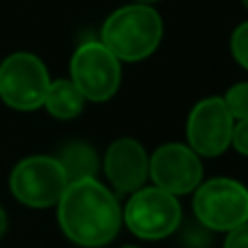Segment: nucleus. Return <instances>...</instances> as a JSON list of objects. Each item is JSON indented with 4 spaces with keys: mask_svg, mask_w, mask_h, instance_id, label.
I'll list each match as a JSON object with an SVG mask.
<instances>
[{
    "mask_svg": "<svg viewBox=\"0 0 248 248\" xmlns=\"http://www.w3.org/2000/svg\"><path fill=\"white\" fill-rule=\"evenodd\" d=\"M231 146L240 155L248 157V118L246 120L235 122V126H233V135H231Z\"/></svg>",
    "mask_w": 248,
    "mask_h": 248,
    "instance_id": "2eb2a0df",
    "label": "nucleus"
},
{
    "mask_svg": "<svg viewBox=\"0 0 248 248\" xmlns=\"http://www.w3.org/2000/svg\"><path fill=\"white\" fill-rule=\"evenodd\" d=\"M9 187L17 202L31 209H48L57 207L61 194L68 187V179L55 157L33 155L22 159L11 170Z\"/></svg>",
    "mask_w": 248,
    "mask_h": 248,
    "instance_id": "423d86ee",
    "label": "nucleus"
},
{
    "mask_svg": "<svg viewBox=\"0 0 248 248\" xmlns=\"http://www.w3.org/2000/svg\"><path fill=\"white\" fill-rule=\"evenodd\" d=\"M122 248H140V246H135V244H126V246H122Z\"/></svg>",
    "mask_w": 248,
    "mask_h": 248,
    "instance_id": "6ab92c4d",
    "label": "nucleus"
},
{
    "mask_svg": "<svg viewBox=\"0 0 248 248\" xmlns=\"http://www.w3.org/2000/svg\"><path fill=\"white\" fill-rule=\"evenodd\" d=\"M183 222V209L176 196L144 185L141 189L128 194L122 209V224L135 237L146 242H159L179 231Z\"/></svg>",
    "mask_w": 248,
    "mask_h": 248,
    "instance_id": "7ed1b4c3",
    "label": "nucleus"
},
{
    "mask_svg": "<svg viewBox=\"0 0 248 248\" xmlns=\"http://www.w3.org/2000/svg\"><path fill=\"white\" fill-rule=\"evenodd\" d=\"M70 81L90 103L113 98L122 81L120 61L100 42H85L74 50L70 61Z\"/></svg>",
    "mask_w": 248,
    "mask_h": 248,
    "instance_id": "0eeeda50",
    "label": "nucleus"
},
{
    "mask_svg": "<svg viewBox=\"0 0 248 248\" xmlns=\"http://www.w3.org/2000/svg\"><path fill=\"white\" fill-rule=\"evenodd\" d=\"M7 227H9V220H7V214H4V209L0 207V237L7 233Z\"/></svg>",
    "mask_w": 248,
    "mask_h": 248,
    "instance_id": "f3484780",
    "label": "nucleus"
},
{
    "mask_svg": "<svg viewBox=\"0 0 248 248\" xmlns=\"http://www.w3.org/2000/svg\"><path fill=\"white\" fill-rule=\"evenodd\" d=\"M87 100L77 90L70 78H59V81H50L44 98V107L57 120H72L83 111Z\"/></svg>",
    "mask_w": 248,
    "mask_h": 248,
    "instance_id": "f8f14e48",
    "label": "nucleus"
},
{
    "mask_svg": "<svg viewBox=\"0 0 248 248\" xmlns=\"http://www.w3.org/2000/svg\"><path fill=\"white\" fill-rule=\"evenodd\" d=\"M137 4H148V7H153L155 2H159V0H135Z\"/></svg>",
    "mask_w": 248,
    "mask_h": 248,
    "instance_id": "a211bd4d",
    "label": "nucleus"
},
{
    "mask_svg": "<svg viewBox=\"0 0 248 248\" xmlns=\"http://www.w3.org/2000/svg\"><path fill=\"white\" fill-rule=\"evenodd\" d=\"M61 170H63L68 183L74 181H85V179H96L100 168V159L96 150L85 141H70L57 155Z\"/></svg>",
    "mask_w": 248,
    "mask_h": 248,
    "instance_id": "9b49d317",
    "label": "nucleus"
},
{
    "mask_svg": "<svg viewBox=\"0 0 248 248\" xmlns=\"http://www.w3.org/2000/svg\"><path fill=\"white\" fill-rule=\"evenodd\" d=\"M235 120L220 96H209L194 105L187 116V146L198 157H220L231 148Z\"/></svg>",
    "mask_w": 248,
    "mask_h": 248,
    "instance_id": "1a4fd4ad",
    "label": "nucleus"
},
{
    "mask_svg": "<svg viewBox=\"0 0 248 248\" xmlns=\"http://www.w3.org/2000/svg\"><path fill=\"white\" fill-rule=\"evenodd\" d=\"M242 2H244V7H246V9H248V0H242Z\"/></svg>",
    "mask_w": 248,
    "mask_h": 248,
    "instance_id": "aec40b11",
    "label": "nucleus"
},
{
    "mask_svg": "<svg viewBox=\"0 0 248 248\" xmlns=\"http://www.w3.org/2000/svg\"><path fill=\"white\" fill-rule=\"evenodd\" d=\"M222 248H248V222L229 231L227 237H224Z\"/></svg>",
    "mask_w": 248,
    "mask_h": 248,
    "instance_id": "dca6fc26",
    "label": "nucleus"
},
{
    "mask_svg": "<svg viewBox=\"0 0 248 248\" xmlns=\"http://www.w3.org/2000/svg\"><path fill=\"white\" fill-rule=\"evenodd\" d=\"M202 161L187 144H163L148 157V179L155 187L172 194L185 196L202 183Z\"/></svg>",
    "mask_w": 248,
    "mask_h": 248,
    "instance_id": "6e6552de",
    "label": "nucleus"
},
{
    "mask_svg": "<svg viewBox=\"0 0 248 248\" xmlns=\"http://www.w3.org/2000/svg\"><path fill=\"white\" fill-rule=\"evenodd\" d=\"M105 174L118 194H133L148 181V153L133 137H120L105 153Z\"/></svg>",
    "mask_w": 248,
    "mask_h": 248,
    "instance_id": "9d476101",
    "label": "nucleus"
},
{
    "mask_svg": "<svg viewBox=\"0 0 248 248\" xmlns=\"http://www.w3.org/2000/svg\"><path fill=\"white\" fill-rule=\"evenodd\" d=\"M192 207L205 231L229 233L248 222V189L227 176L202 181L194 189Z\"/></svg>",
    "mask_w": 248,
    "mask_h": 248,
    "instance_id": "20e7f679",
    "label": "nucleus"
},
{
    "mask_svg": "<svg viewBox=\"0 0 248 248\" xmlns=\"http://www.w3.org/2000/svg\"><path fill=\"white\" fill-rule=\"evenodd\" d=\"M163 37L161 16L148 4H126L105 20L100 44L118 61H141L159 48Z\"/></svg>",
    "mask_w": 248,
    "mask_h": 248,
    "instance_id": "f03ea898",
    "label": "nucleus"
},
{
    "mask_svg": "<svg viewBox=\"0 0 248 248\" xmlns=\"http://www.w3.org/2000/svg\"><path fill=\"white\" fill-rule=\"evenodd\" d=\"M231 55L244 70H248V22H242L231 35Z\"/></svg>",
    "mask_w": 248,
    "mask_h": 248,
    "instance_id": "4468645a",
    "label": "nucleus"
},
{
    "mask_svg": "<svg viewBox=\"0 0 248 248\" xmlns=\"http://www.w3.org/2000/svg\"><path fill=\"white\" fill-rule=\"evenodd\" d=\"M222 103L233 120H246L248 118V83H237L229 87L222 96Z\"/></svg>",
    "mask_w": 248,
    "mask_h": 248,
    "instance_id": "ddd939ff",
    "label": "nucleus"
},
{
    "mask_svg": "<svg viewBox=\"0 0 248 248\" xmlns=\"http://www.w3.org/2000/svg\"><path fill=\"white\" fill-rule=\"evenodd\" d=\"M48 85L46 65L31 52H13L0 63V100L16 111L44 107Z\"/></svg>",
    "mask_w": 248,
    "mask_h": 248,
    "instance_id": "39448f33",
    "label": "nucleus"
},
{
    "mask_svg": "<svg viewBox=\"0 0 248 248\" xmlns=\"http://www.w3.org/2000/svg\"><path fill=\"white\" fill-rule=\"evenodd\" d=\"M57 220L70 242L83 248L111 244L122 229V207L98 179L68 183L57 202Z\"/></svg>",
    "mask_w": 248,
    "mask_h": 248,
    "instance_id": "f257e3e1",
    "label": "nucleus"
}]
</instances>
